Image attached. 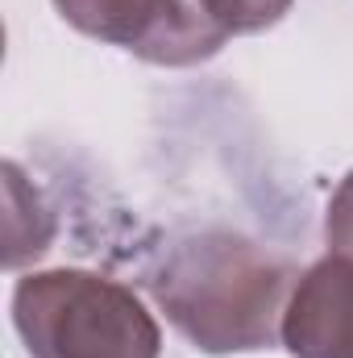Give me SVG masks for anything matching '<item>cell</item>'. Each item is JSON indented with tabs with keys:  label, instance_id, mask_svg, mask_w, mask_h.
Returning a JSON list of instances; mask_svg holds the SVG:
<instances>
[{
	"label": "cell",
	"instance_id": "cell-7",
	"mask_svg": "<svg viewBox=\"0 0 353 358\" xmlns=\"http://www.w3.org/2000/svg\"><path fill=\"white\" fill-rule=\"evenodd\" d=\"M324 242H329V255H345V259H353V171L341 179L337 192L329 196Z\"/></svg>",
	"mask_w": 353,
	"mask_h": 358
},
{
	"label": "cell",
	"instance_id": "cell-3",
	"mask_svg": "<svg viewBox=\"0 0 353 358\" xmlns=\"http://www.w3.org/2000/svg\"><path fill=\"white\" fill-rule=\"evenodd\" d=\"M54 8L71 29L154 67L208 63L229 42L200 0H54Z\"/></svg>",
	"mask_w": 353,
	"mask_h": 358
},
{
	"label": "cell",
	"instance_id": "cell-1",
	"mask_svg": "<svg viewBox=\"0 0 353 358\" xmlns=\"http://www.w3.org/2000/svg\"><path fill=\"white\" fill-rule=\"evenodd\" d=\"M146 287L195 350L250 355L274 346L295 271L246 234L195 229L154 255Z\"/></svg>",
	"mask_w": 353,
	"mask_h": 358
},
{
	"label": "cell",
	"instance_id": "cell-5",
	"mask_svg": "<svg viewBox=\"0 0 353 358\" xmlns=\"http://www.w3.org/2000/svg\"><path fill=\"white\" fill-rule=\"evenodd\" d=\"M4 267L21 271L25 263H38L54 242V213L29 187L17 163H4Z\"/></svg>",
	"mask_w": 353,
	"mask_h": 358
},
{
	"label": "cell",
	"instance_id": "cell-6",
	"mask_svg": "<svg viewBox=\"0 0 353 358\" xmlns=\"http://www.w3.org/2000/svg\"><path fill=\"white\" fill-rule=\"evenodd\" d=\"M200 4L233 38V34H262L270 25H278L295 0H200Z\"/></svg>",
	"mask_w": 353,
	"mask_h": 358
},
{
	"label": "cell",
	"instance_id": "cell-4",
	"mask_svg": "<svg viewBox=\"0 0 353 358\" xmlns=\"http://www.w3.org/2000/svg\"><path fill=\"white\" fill-rule=\"evenodd\" d=\"M278 338L291 358H353V259L324 255L295 279Z\"/></svg>",
	"mask_w": 353,
	"mask_h": 358
},
{
	"label": "cell",
	"instance_id": "cell-2",
	"mask_svg": "<svg viewBox=\"0 0 353 358\" xmlns=\"http://www.w3.org/2000/svg\"><path fill=\"white\" fill-rule=\"evenodd\" d=\"M13 325L29 358H158L163 329L142 296L80 267L33 271L13 287Z\"/></svg>",
	"mask_w": 353,
	"mask_h": 358
}]
</instances>
